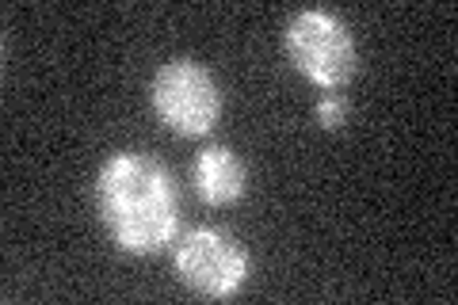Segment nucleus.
Instances as JSON below:
<instances>
[{"label":"nucleus","mask_w":458,"mask_h":305,"mask_svg":"<svg viewBox=\"0 0 458 305\" xmlns=\"http://www.w3.org/2000/svg\"><path fill=\"white\" fill-rule=\"evenodd\" d=\"M172 267H176L180 283L199 298L225 301L237 298L249 283L252 259L229 229L222 225H199L183 233L172 249Z\"/></svg>","instance_id":"20e7f679"},{"label":"nucleus","mask_w":458,"mask_h":305,"mask_svg":"<svg viewBox=\"0 0 458 305\" xmlns=\"http://www.w3.org/2000/svg\"><path fill=\"white\" fill-rule=\"evenodd\" d=\"M191 183L207 207L222 210V207H233V202L245 199L249 168L237 157V149H229V145H207L191 165Z\"/></svg>","instance_id":"39448f33"},{"label":"nucleus","mask_w":458,"mask_h":305,"mask_svg":"<svg viewBox=\"0 0 458 305\" xmlns=\"http://www.w3.org/2000/svg\"><path fill=\"white\" fill-rule=\"evenodd\" d=\"M149 107L157 123L180 138H207L222 123L225 99L214 72L195 57H172L149 80Z\"/></svg>","instance_id":"7ed1b4c3"},{"label":"nucleus","mask_w":458,"mask_h":305,"mask_svg":"<svg viewBox=\"0 0 458 305\" xmlns=\"http://www.w3.org/2000/svg\"><path fill=\"white\" fill-rule=\"evenodd\" d=\"M96 214L126 256H161L180 237V191L153 153L119 149L96 172Z\"/></svg>","instance_id":"f257e3e1"},{"label":"nucleus","mask_w":458,"mask_h":305,"mask_svg":"<svg viewBox=\"0 0 458 305\" xmlns=\"http://www.w3.org/2000/svg\"><path fill=\"white\" fill-rule=\"evenodd\" d=\"M286 62L298 69V77L310 80L321 92L348 89L360 72V47L348 20L328 8H302L283 27Z\"/></svg>","instance_id":"f03ea898"},{"label":"nucleus","mask_w":458,"mask_h":305,"mask_svg":"<svg viewBox=\"0 0 458 305\" xmlns=\"http://www.w3.org/2000/svg\"><path fill=\"white\" fill-rule=\"evenodd\" d=\"M348 114H352V107L340 92H325L318 104H313V119H318L321 130H340L344 123H348Z\"/></svg>","instance_id":"423d86ee"}]
</instances>
